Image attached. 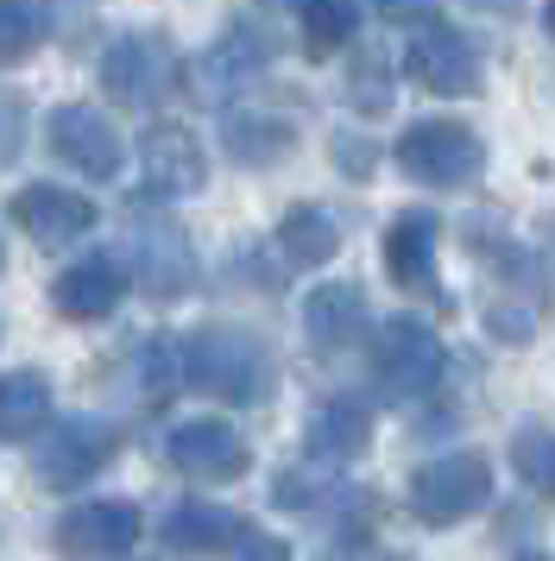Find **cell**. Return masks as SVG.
Listing matches in <instances>:
<instances>
[{
  "instance_id": "cell-1",
  "label": "cell",
  "mask_w": 555,
  "mask_h": 561,
  "mask_svg": "<svg viewBox=\"0 0 555 561\" xmlns=\"http://www.w3.org/2000/svg\"><path fill=\"white\" fill-rule=\"evenodd\" d=\"M183 379L222 398V404H259L272 398L278 385V366H272V347L247 329H202L183 341Z\"/></svg>"
},
{
  "instance_id": "cell-2",
  "label": "cell",
  "mask_w": 555,
  "mask_h": 561,
  "mask_svg": "<svg viewBox=\"0 0 555 561\" xmlns=\"http://www.w3.org/2000/svg\"><path fill=\"white\" fill-rule=\"evenodd\" d=\"M479 247V278H486V329L499 334L505 347H524L530 334H536V316H543V265L518 247V240H486V228L467 233Z\"/></svg>"
},
{
  "instance_id": "cell-3",
  "label": "cell",
  "mask_w": 555,
  "mask_h": 561,
  "mask_svg": "<svg viewBox=\"0 0 555 561\" xmlns=\"http://www.w3.org/2000/svg\"><path fill=\"white\" fill-rule=\"evenodd\" d=\"M126 247H133V278H139V290L158 297V304H171V297H183L196 284V247H190V233L177 228V215H165L151 196L146 203L133 196Z\"/></svg>"
},
{
  "instance_id": "cell-4",
  "label": "cell",
  "mask_w": 555,
  "mask_h": 561,
  "mask_svg": "<svg viewBox=\"0 0 555 561\" xmlns=\"http://www.w3.org/2000/svg\"><path fill=\"white\" fill-rule=\"evenodd\" d=\"M486 499H492V460L474 455V448L442 455L410 473V517L429 524V530H449L461 517H474Z\"/></svg>"
},
{
  "instance_id": "cell-5",
  "label": "cell",
  "mask_w": 555,
  "mask_h": 561,
  "mask_svg": "<svg viewBox=\"0 0 555 561\" xmlns=\"http://www.w3.org/2000/svg\"><path fill=\"white\" fill-rule=\"evenodd\" d=\"M101 89H107V102L133 107V114H151V107L171 102V89H177V51L158 32H121L101 51Z\"/></svg>"
},
{
  "instance_id": "cell-6",
  "label": "cell",
  "mask_w": 555,
  "mask_h": 561,
  "mask_svg": "<svg viewBox=\"0 0 555 561\" xmlns=\"http://www.w3.org/2000/svg\"><path fill=\"white\" fill-rule=\"evenodd\" d=\"M398 164L404 178H417L423 190H467L479 178V164H486V146L461 121H417L398 139Z\"/></svg>"
},
{
  "instance_id": "cell-7",
  "label": "cell",
  "mask_w": 555,
  "mask_h": 561,
  "mask_svg": "<svg viewBox=\"0 0 555 561\" xmlns=\"http://www.w3.org/2000/svg\"><path fill=\"white\" fill-rule=\"evenodd\" d=\"M373 373L392 398H429L449 373V354H442V341L423 316H392L373 334Z\"/></svg>"
},
{
  "instance_id": "cell-8",
  "label": "cell",
  "mask_w": 555,
  "mask_h": 561,
  "mask_svg": "<svg viewBox=\"0 0 555 561\" xmlns=\"http://www.w3.org/2000/svg\"><path fill=\"white\" fill-rule=\"evenodd\" d=\"M121 435L95 423V416H64V423H45L38 430V455H32V480L50 485V492H76L89 485L114 460Z\"/></svg>"
},
{
  "instance_id": "cell-9",
  "label": "cell",
  "mask_w": 555,
  "mask_h": 561,
  "mask_svg": "<svg viewBox=\"0 0 555 561\" xmlns=\"http://www.w3.org/2000/svg\"><path fill=\"white\" fill-rule=\"evenodd\" d=\"M404 70L423 82L429 95H442V102H467V95H479V82H486L479 45L467 32L442 26V20H423V26H417L410 51H404Z\"/></svg>"
},
{
  "instance_id": "cell-10",
  "label": "cell",
  "mask_w": 555,
  "mask_h": 561,
  "mask_svg": "<svg viewBox=\"0 0 555 561\" xmlns=\"http://www.w3.org/2000/svg\"><path fill=\"white\" fill-rule=\"evenodd\" d=\"M202 178H208V164H202V146L190 127L158 121L139 139V190H146L151 203H183V196L202 190Z\"/></svg>"
},
{
  "instance_id": "cell-11",
  "label": "cell",
  "mask_w": 555,
  "mask_h": 561,
  "mask_svg": "<svg viewBox=\"0 0 555 561\" xmlns=\"http://www.w3.org/2000/svg\"><path fill=\"white\" fill-rule=\"evenodd\" d=\"M126 284H133V265L121 253H89L64 265L57 284H50V304L57 316H70V322H101V316H114L126 304Z\"/></svg>"
},
{
  "instance_id": "cell-12",
  "label": "cell",
  "mask_w": 555,
  "mask_h": 561,
  "mask_svg": "<svg viewBox=\"0 0 555 561\" xmlns=\"http://www.w3.org/2000/svg\"><path fill=\"white\" fill-rule=\"evenodd\" d=\"M165 460H171L177 473H190V480H240L247 473V442L234 423L222 416H196V423H177L165 435Z\"/></svg>"
},
{
  "instance_id": "cell-13",
  "label": "cell",
  "mask_w": 555,
  "mask_h": 561,
  "mask_svg": "<svg viewBox=\"0 0 555 561\" xmlns=\"http://www.w3.org/2000/svg\"><path fill=\"white\" fill-rule=\"evenodd\" d=\"M50 152L64 158L70 171H82L89 183L121 178V133L107 127V114H95V107H82V102L50 114Z\"/></svg>"
},
{
  "instance_id": "cell-14",
  "label": "cell",
  "mask_w": 555,
  "mask_h": 561,
  "mask_svg": "<svg viewBox=\"0 0 555 561\" xmlns=\"http://www.w3.org/2000/svg\"><path fill=\"white\" fill-rule=\"evenodd\" d=\"M7 215H13L45 253H57V247H70V240H82V233L95 228V203L76 196V190H57V183H25L20 196L7 203Z\"/></svg>"
},
{
  "instance_id": "cell-15",
  "label": "cell",
  "mask_w": 555,
  "mask_h": 561,
  "mask_svg": "<svg viewBox=\"0 0 555 561\" xmlns=\"http://www.w3.org/2000/svg\"><path fill=\"white\" fill-rule=\"evenodd\" d=\"M133 542H139V505H126V499L76 505L57 524V549L64 556H126Z\"/></svg>"
},
{
  "instance_id": "cell-16",
  "label": "cell",
  "mask_w": 555,
  "mask_h": 561,
  "mask_svg": "<svg viewBox=\"0 0 555 561\" xmlns=\"http://www.w3.org/2000/svg\"><path fill=\"white\" fill-rule=\"evenodd\" d=\"M435 247H442V221L429 208H404L385 228V272L398 290H429L435 284Z\"/></svg>"
},
{
  "instance_id": "cell-17",
  "label": "cell",
  "mask_w": 555,
  "mask_h": 561,
  "mask_svg": "<svg viewBox=\"0 0 555 561\" xmlns=\"http://www.w3.org/2000/svg\"><path fill=\"white\" fill-rule=\"evenodd\" d=\"M259 70H265V45H259L247 26H234L196 57V95H208V102H234L240 89L259 82Z\"/></svg>"
},
{
  "instance_id": "cell-18",
  "label": "cell",
  "mask_w": 555,
  "mask_h": 561,
  "mask_svg": "<svg viewBox=\"0 0 555 561\" xmlns=\"http://www.w3.org/2000/svg\"><path fill=\"white\" fill-rule=\"evenodd\" d=\"M240 517L222 505H202V499H183L171 505V517L158 524V542L171 549V556H227V549H240Z\"/></svg>"
},
{
  "instance_id": "cell-19",
  "label": "cell",
  "mask_w": 555,
  "mask_h": 561,
  "mask_svg": "<svg viewBox=\"0 0 555 561\" xmlns=\"http://www.w3.org/2000/svg\"><path fill=\"white\" fill-rule=\"evenodd\" d=\"M360 329H366V297H360V284H316V290L303 297V334H309L316 354L353 347Z\"/></svg>"
},
{
  "instance_id": "cell-20",
  "label": "cell",
  "mask_w": 555,
  "mask_h": 561,
  "mask_svg": "<svg viewBox=\"0 0 555 561\" xmlns=\"http://www.w3.org/2000/svg\"><path fill=\"white\" fill-rule=\"evenodd\" d=\"M303 442H309V455H322V460H353L373 442V416H366L360 398H328V404H316Z\"/></svg>"
},
{
  "instance_id": "cell-21",
  "label": "cell",
  "mask_w": 555,
  "mask_h": 561,
  "mask_svg": "<svg viewBox=\"0 0 555 561\" xmlns=\"http://www.w3.org/2000/svg\"><path fill=\"white\" fill-rule=\"evenodd\" d=\"M278 247L291 265H328V259L341 253V215L322 203H297L284 208V221H278Z\"/></svg>"
},
{
  "instance_id": "cell-22",
  "label": "cell",
  "mask_w": 555,
  "mask_h": 561,
  "mask_svg": "<svg viewBox=\"0 0 555 561\" xmlns=\"http://www.w3.org/2000/svg\"><path fill=\"white\" fill-rule=\"evenodd\" d=\"M222 146L240 158V164L265 171V164H278V158L297 146V127H291L284 114H227L222 121Z\"/></svg>"
},
{
  "instance_id": "cell-23",
  "label": "cell",
  "mask_w": 555,
  "mask_h": 561,
  "mask_svg": "<svg viewBox=\"0 0 555 561\" xmlns=\"http://www.w3.org/2000/svg\"><path fill=\"white\" fill-rule=\"evenodd\" d=\"M50 423L45 373H0V442H25Z\"/></svg>"
},
{
  "instance_id": "cell-24",
  "label": "cell",
  "mask_w": 555,
  "mask_h": 561,
  "mask_svg": "<svg viewBox=\"0 0 555 561\" xmlns=\"http://www.w3.org/2000/svg\"><path fill=\"white\" fill-rule=\"evenodd\" d=\"M272 499L284 511H328V505H348L353 492H348V480H341V467L316 455L309 467H284L272 480Z\"/></svg>"
},
{
  "instance_id": "cell-25",
  "label": "cell",
  "mask_w": 555,
  "mask_h": 561,
  "mask_svg": "<svg viewBox=\"0 0 555 561\" xmlns=\"http://www.w3.org/2000/svg\"><path fill=\"white\" fill-rule=\"evenodd\" d=\"M360 32V0H303V45L316 57L341 51Z\"/></svg>"
},
{
  "instance_id": "cell-26",
  "label": "cell",
  "mask_w": 555,
  "mask_h": 561,
  "mask_svg": "<svg viewBox=\"0 0 555 561\" xmlns=\"http://www.w3.org/2000/svg\"><path fill=\"white\" fill-rule=\"evenodd\" d=\"M511 467H518V480H524L530 492L555 499V430L524 423V430L511 435Z\"/></svg>"
},
{
  "instance_id": "cell-27",
  "label": "cell",
  "mask_w": 555,
  "mask_h": 561,
  "mask_svg": "<svg viewBox=\"0 0 555 561\" xmlns=\"http://www.w3.org/2000/svg\"><path fill=\"white\" fill-rule=\"evenodd\" d=\"M50 32L38 0H0V64H20L25 51H38V38Z\"/></svg>"
},
{
  "instance_id": "cell-28",
  "label": "cell",
  "mask_w": 555,
  "mask_h": 561,
  "mask_svg": "<svg viewBox=\"0 0 555 561\" xmlns=\"http://www.w3.org/2000/svg\"><path fill=\"white\" fill-rule=\"evenodd\" d=\"M177 385H190L183 379V347L177 341H146L139 347V391H146L151 404H165Z\"/></svg>"
},
{
  "instance_id": "cell-29",
  "label": "cell",
  "mask_w": 555,
  "mask_h": 561,
  "mask_svg": "<svg viewBox=\"0 0 555 561\" xmlns=\"http://www.w3.org/2000/svg\"><path fill=\"white\" fill-rule=\"evenodd\" d=\"M385 70H392V64H385L378 51H366V57H360V64L348 70V89H353V102H360V107H385V102H392V89H385Z\"/></svg>"
},
{
  "instance_id": "cell-30",
  "label": "cell",
  "mask_w": 555,
  "mask_h": 561,
  "mask_svg": "<svg viewBox=\"0 0 555 561\" xmlns=\"http://www.w3.org/2000/svg\"><path fill=\"white\" fill-rule=\"evenodd\" d=\"M20 139H25V102L0 89V164H13V158H20Z\"/></svg>"
},
{
  "instance_id": "cell-31",
  "label": "cell",
  "mask_w": 555,
  "mask_h": 561,
  "mask_svg": "<svg viewBox=\"0 0 555 561\" xmlns=\"http://www.w3.org/2000/svg\"><path fill=\"white\" fill-rule=\"evenodd\" d=\"M335 164H341L353 183H366V178H373V146H366V139H353V133H335Z\"/></svg>"
},
{
  "instance_id": "cell-32",
  "label": "cell",
  "mask_w": 555,
  "mask_h": 561,
  "mask_svg": "<svg viewBox=\"0 0 555 561\" xmlns=\"http://www.w3.org/2000/svg\"><path fill=\"white\" fill-rule=\"evenodd\" d=\"M373 7L392 20V26H423V20L442 13V0H373Z\"/></svg>"
},
{
  "instance_id": "cell-33",
  "label": "cell",
  "mask_w": 555,
  "mask_h": 561,
  "mask_svg": "<svg viewBox=\"0 0 555 561\" xmlns=\"http://www.w3.org/2000/svg\"><path fill=\"white\" fill-rule=\"evenodd\" d=\"M467 7H479V13H518L524 0H467Z\"/></svg>"
},
{
  "instance_id": "cell-34",
  "label": "cell",
  "mask_w": 555,
  "mask_h": 561,
  "mask_svg": "<svg viewBox=\"0 0 555 561\" xmlns=\"http://www.w3.org/2000/svg\"><path fill=\"white\" fill-rule=\"evenodd\" d=\"M265 7H278V13H303V0H265Z\"/></svg>"
},
{
  "instance_id": "cell-35",
  "label": "cell",
  "mask_w": 555,
  "mask_h": 561,
  "mask_svg": "<svg viewBox=\"0 0 555 561\" xmlns=\"http://www.w3.org/2000/svg\"><path fill=\"white\" fill-rule=\"evenodd\" d=\"M543 32H550V38H555V0H550V7H543Z\"/></svg>"
},
{
  "instance_id": "cell-36",
  "label": "cell",
  "mask_w": 555,
  "mask_h": 561,
  "mask_svg": "<svg viewBox=\"0 0 555 561\" xmlns=\"http://www.w3.org/2000/svg\"><path fill=\"white\" fill-rule=\"evenodd\" d=\"M0 265H7V247H0Z\"/></svg>"
},
{
  "instance_id": "cell-37",
  "label": "cell",
  "mask_w": 555,
  "mask_h": 561,
  "mask_svg": "<svg viewBox=\"0 0 555 561\" xmlns=\"http://www.w3.org/2000/svg\"><path fill=\"white\" fill-rule=\"evenodd\" d=\"M550 253H555V233H550Z\"/></svg>"
}]
</instances>
